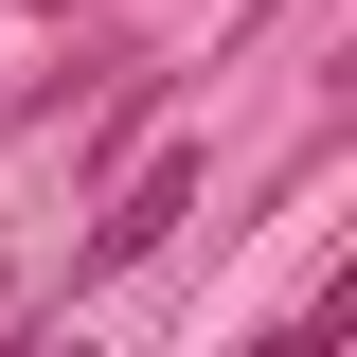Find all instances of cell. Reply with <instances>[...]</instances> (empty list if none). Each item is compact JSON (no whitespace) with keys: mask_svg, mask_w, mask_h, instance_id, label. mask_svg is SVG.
Here are the masks:
<instances>
[{"mask_svg":"<svg viewBox=\"0 0 357 357\" xmlns=\"http://www.w3.org/2000/svg\"><path fill=\"white\" fill-rule=\"evenodd\" d=\"M178 215H197V161H143V178H126V197H107V232H89V250H72V268H89V286H107V268H143V250H161V232H178Z\"/></svg>","mask_w":357,"mask_h":357,"instance_id":"obj_1","label":"cell"},{"mask_svg":"<svg viewBox=\"0 0 357 357\" xmlns=\"http://www.w3.org/2000/svg\"><path fill=\"white\" fill-rule=\"evenodd\" d=\"M36 18H72V0H36Z\"/></svg>","mask_w":357,"mask_h":357,"instance_id":"obj_2","label":"cell"}]
</instances>
